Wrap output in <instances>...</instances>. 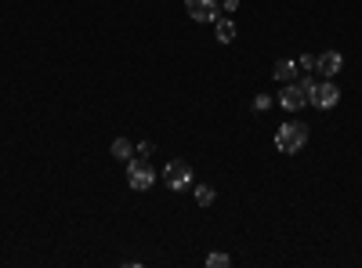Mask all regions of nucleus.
<instances>
[{"mask_svg":"<svg viewBox=\"0 0 362 268\" xmlns=\"http://www.w3.org/2000/svg\"><path fill=\"white\" fill-rule=\"evenodd\" d=\"M308 145V124H283L279 131H276V148H279V153H290V156H297L300 153V148H305Z\"/></svg>","mask_w":362,"mask_h":268,"instance_id":"obj_1","label":"nucleus"},{"mask_svg":"<svg viewBox=\"0 0 362 268\" xmlns=\"http://www.w3.org/2000/svg\"><path fill=\"white\" fill-rule=\"evenodd\" d=\"M206 264H210V268H228L232 257H228V254H206Z\"/></svg>","mask_w":362,"mask_h":268,"instance_id":"obj_12","label":"nucleus"},{"mask_svg":"<svg viewBox=\"0 0 362 268\" xmlns=\"http://www.w3.org/2000/svg\"><path fill=\"white\" fill-rule=\"evenodd\" d=\"M153 182H156L153 163H148V160H127V185H131L134 192L153 189Z\"/></svg>","mask_w":362,"mask_h":268,"instance_id":"obj_2","label":"nucleus"},{"mask_svg":"<svg viewBox=\"0 0 362 268\" xmlns=\"http://www.w3.org/2000/svg\"><path fill=\"white\" fill-rule=\"evenodd\" d=\"M300 87H305V91H308V98H312V91H315V80L312 76H305V80H297Z\"/></svg>","mask_w":362,"mask_h":268,"instance_id":"obj_15","label":"nucleus"},{"mask_svg":"<svg viewBox=\"0 0 362 268\" xmlns=\"http://www.w3.org/2000/svg\"><path fill=\"white\" fill-rule=\"evenodd\" d=\"M185 11L196 22H218V0H185Z\"/></svg>","mask_w":362,"mask_h":268,"instance_id":"obj_6","label":"nucleus"},{"mask_svg":"<svg viewBox=\"0 0 362 268\" xmlns=\"http://www.w3.org/2000/svg\"><path fill=\"white\" fill-rule=\"evenodd\" d=\"M300 69H308V73H315V54H305V58H300Z\"/></svg>","mask_w":362,"mask_h":268,"instance_id":"obj_14","label":"nucleus"},{"mask_svg":"<svg viewBox=\"0 0 362 268\" xmlns=\"http://www.w3.org/2000/svg\"><path fill=\"white\" fill-rule=\"evenodd\" d=\"M341 102V91H337V83L334 80H322V83H315V91H312V98H308V105H315V109H334Z\"/></svg>","mask_w":362,"mask_h":268,"instance_id":"obj_4","label":"nucleus"},{"mask_svg":"<svg viewBox=\"0 0 362 268\" xmlns=\"http://www.w3.org/2000/svg\"><path fill=\"white\" fill-rule=\"evenodd\" d=\"M254 109H257V112L272 109V98H268V95H257V98H254Z\"/></svg>","mask_w":362,"mask_h":268,"instance_id":"obj_13","label":"nucleus"},{"mask_svg":"<svg viewBox=\"0 0 362 268\" xmlns=\"http://www.w3.org/2000/svg\"><path fill=\"white\" fill-rule=\"evenodd\" d=\"M341 66H344V58H341L337 51H322V54H315V73H322L326 80H329V76H337Z\"/></svg>","mask_w":362,"mask_h":268,"instance_id":"obj_7","label":"nucleus"},{"mask_svg":"<svg viewBox=\"0 0 362 268\" xmlns=\"http://www.w3.org/2000/svg\"><path fill=\"white\" fill-rule=\"evenodd\" d=\"M214 37H218V44H232V40H235V22L218 15V22H214Z\"/></svg>","mask_w":362,"mask_h":268,"instance_id":"obj_9","label":"nucleus"},{"mask_svg":"<svg viewBox=\"0 0 362 268\" xmlns=\"http://www.w3.org/2000/svg\"><path fill=\"white\" fill-rule=\"evenodd\" d=\"M279 105H283L286 112H297V109H305V105H308V91H305V87H300V83L293 80V83H286V87H283V95H279Z\"/></svg>","mask_w":362,"mask_h":268,"instance_id":"obj_5","label":"nucleus"},{"mask_svg":"<svg viewBox=\"0 0 362 268\" xmlns=\"http://www.w3.org/2000/svg\"><path fill=\"white\" fill-rule=\"evenodd\" d=\"M214 196H218V192L210 189V185H196V203H199V206H210V203H214Z\"/></svg>","mask_w":362,"mask_h":268,"instance_id":"obj_11","label":"nucleus"},{"mask_svg":"<svg viewBox=\"0 0 362 268\" xmlns=\"http://www.w3.org/2000/svg\"><path fill=\"white\" fill-rule=\"evenodd\" d=\"M272 76L283 80V83H293L297 80V62H293V58H279L276 69H272Z\"/></svg>","mask_w":362,"mask_h":268,"instance_id":"obj_8","label":"nucleus"},{"mask_svg":"<svg viewBox=\"0 0 362 268\" xmlns=\"http://www.w3.org/2000/svg\"><path fill=\"white\" fill-rule=\"evenodd\" d=\"M112 156H116V160H134V145H131L127 138H116V141H112Z\"/></svg>","mask_w":362,"mask_h":268,"instance_id":"obj_10","label":"nucleus"},{"mask_svg":"<svg viewBox=\"0 0 362 268\" xmlns=\"http://www.w3.org/2000/svg\"><path fill=\"white\" fill-rule=\"evenodd\" d=\"M163 182H167V189H174V192L189 189V185H192V167H189L185 160H170V163L163 167Z\"/></svg>","mask_w":362,"mask_h":268,"instance_id":"obj_3","label":"nucleus"}]
</instances>
